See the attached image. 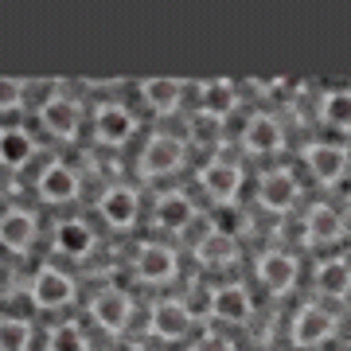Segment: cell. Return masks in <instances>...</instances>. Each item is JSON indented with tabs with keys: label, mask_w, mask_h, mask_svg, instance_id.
Instances as JSON below:
<instances>
[{
	"label": "cell",
	"mask_w": 351,
	"mask_h": 351,
	"mask_svg": "<svg viewBox=\"0 0 351 351\" xmlns=\"http://www.w3.org/2000/svg\"><path fill=\"white\" fill-rule=\"evenodd\" d=\"M184 164V141L180 137H168V133H156V137L141 149V172L145 176H164V172H176Z\"/></svg>",
	"instance_id": "1"
},
{
	"label": "cell",
	"mask_w": 351,
	"mask_h": 351,
	"mask_svg": "<svg viewBox=\"0 0 351 351\" xmlns=\"http://www.w3.org/2000/svg\"><path fill=\"white\" fill-rule=\"evenodd\" d=\"M32 297H36L39 308H63L75 297V281L55 265H39L36 281H32Z\"/></svg>",
	"instance_id": "2"
},
{
	"label": "cell",
	"mask_w": 351,
	"mask_h": 351,
	"mask_svg": "<svg viewBox=\"0 0 351 351\" xmlns=\"http://www.w3.org/2000/svg\"><path fill=\"white\" fill-rule=\"evenodd\" d=\"M199 188L219 203H230L242 188V168L230 160H211L207 168L199 172Z\"/></svg>",
	"instance_id": "3"
},
{
	"label": "cell",
	"mask_w": 351,
	"mask_h": 351,
	"mask_svg": "<svg viewBox=\"0 0 351 351\" xmlns=\"http://www.w3.org/2000/svg\"><path fill=\"white\" fill-rule=\"evenodd\" d=\"M336 332V320L324 313V308H316V304H304L297 320H293V343L297 348H316V343H324L328 336Z\"/></svg>",
	"instance_id": "4"
},
{
	"label": "cell",
	"mask_w": 351,
	"mask_h": 351,
	"mask_svg": "<svg viewBox=\"0 0 351 351\" xmlns=\"http://www.w3.org/2000/svg\"><path fill=\"white\" fill-rule=\"evenodd\" d=\"M176 274V254L160 242H149V246H141L137 254V277L141 281H149V285H160V281H172Z\"/></svg>",
	"instance_id": "5"
},
{
	"label": "cell",
	"mask_w": 351,
	"mask_h": 351,
	"mask_svg": "<svg viewBox=\"0 0 351 351\" xmlns=\"http://www.w3.org/2000/svg\"><path fill=\"white\" fill-rule=\"evenodd\" d=\"M152 332L160 339H180V336H188V328H191V313H188V304L184 301H160V304H152Z\"/></svg>",
	"instance_id": "6"
},
{
	"label": "cell",
	"mask_w": 351,
	"mask_h": 351,
	"mask_svg": "<svg viewBox=\"0 0 351 351\" xmlns=\"http://www.w3.org/2000/svg\"><path fill=\"white\" fill-rule=\"evenodd\" d=\"M39 121H43V125H47V133H55V137H75V133H78V101L63 98V94H55V98L43 101Z\"/></svg>",
	"instance_id": "7"
},
{
	"label": "cell",
	"mask_w": 351,
	"mask_h": 351,
	"mask_svg": "<svg viewBox=\"0 0 351 351\" xmlns=\"http://www.w3.org/2000/svg\"><path fill=\"white\" fill-rule=\"evenodd\" d=\"M129 313H133V304L121 289H106L94 297V320H98L106 332H121L129 324Z\"/></svg>",
	"instance_id": "8"
},
{
	"label": "cell",
	"mask_w": 351,
	"mask_h": 351,
	"mask_svg": "<svg viewBox=\"0 0 351 351\" xmlns=\"http://www.w3.org/2000/svg\"><path fill=\"white\" fill-rule=\"evenodd\" d=\"M258 277H262L265 289H274V293H289L293 281H297V262L289 258V254H262V262H258Z\"/></svg>",
	"instance_id": "9"
},
{
	"label": "cell",
	"mask_w": 351,
	"mask_h": 351,
	"mask_svg": "<svg viewBox=\"0 0 351 351\" xmlns=\"http://www.w3.org/2000/svg\"><path fill=\"white\" fill-rule=\"evenodd\" d=\"M304 160H308V168H313V176L320 184H336L343 176V168H348V152L336 149V145H313L304 152Z\"/></svg>",
	"instance_id": "10"
},
{
	"label": "cell",
	"mask_w": 351,
	"mask_h": 351,
	"mask_svg": "<svg viewBox=\"0 0 351 351\" xmlns=\"http://www.w3.org/2000/svg\"><path fill=\"white\" fill-rule=\"evenodd\" d=\"M0 239H4V246L12 254H24L32 246V239H36V219L27 211H20V207L4 211V219H0Z\"/></svg>",
	"instance_id": "11"
},
{
	"label": "cell",
	"mask_w": 351,
	"mask_h": 351,
	"mask_svg": "<svg viewBox=\"0 0 351 351\" xmlns=\"http://www.w3.org/2000/svg\"><path fill=\"white\" fill-rule=\"evenodd\" d=\"M101 219L110 226H117V230H125L133 219H137V191L129 188H110L106 195H101Z\"/></svg>",
	"instance_id": "12"
},
{
	"label": "cell",
	"mask_w": 351,
	"mask_h": 351,
	"mask_svg": "<svg viewBox=\"0 0 351 351\" xmlns=\"http://www.w3.org/2000/svg\"><path fill=\"white\" fill-rule=\"evenodd\" d=\"M293 195H297V184H293L289 172H269L258 184V203H262L265 211H289Z\"/></svg>",
	"instance_id": "13"
},
{
	"label": "cell",
	"mask_w": 351,
	"mask_h": 351,
	"mask_svg": "<svg viewBox=\"0 0 351 351\" xmlns=\"http://www.w3.org/2000/svg\"><path fill=\"white\" fill-rule=\"evenodd\" d=\"M39 195L47 203H66L78 195V176L66 164H51L47 172L39 176Z\"/></svg>",
	"instance_id": "14"
},
{
	"label": "cell",
	"mask_w": 351,
	"mask_h": 351,
	"mask_svg": "<svg viewBox=\"0 0 351 351\" xmlns=\"http://www.w3.org/2000/svg\"><path fill=\"white\" fill-rule=\"evenodd\" d=\"M211 313L219 316V320H226V324H242V320L250 316V297H246V289H239V285L215 289Z\"/></svg>",
	"instance_id": "15"
},
{
	"label": "cell",
	"mask_w": 351,
	"mask_h": 351,
	"mask_svg": "<svg viewBox=\"0 0 351 351\" xmlns=\"http://www.w3.org/2000/svg\"><path fill=\"white\" fill-rule=\"evenodd\" d=\"M98 141L101 145H121V141H129V133L137 129V121H133V113L121 110V106H106V110H98Z\"/></svg>",
	"instance_id": "16"
},
{
	"label": "cell",
	"mask_w": 351,
	"mask_h": 351,
	"mask_svg": "<svg viewBox=\"0 0 351 351\" xmlns=\"http://www.w3.org/2000/svg\"><path fill=\"white\" fill-rule=\"evenodd\" d=\"M242 141H246V149H250V152H274L277 145H281V125H277L269 113H258V117L246 121Z\"/></svg>",
	"instance_id": "17"
},
{
	"label": "cell",
	"mask_w": 351,
	"mask_h": 351,
	"mask_svg": "<svg viewBox=\"0 0 351 351\" xmlns=\"http://www.w3.org/2000/svg\"><path fill=\"white\" fill-rule=\"evenodd\" d=\"M180 94H184L180 78H149V82H141V98L160 113H172L180 106Z\"/></svg>",
	"instance_id": "18"
},
{
	"label": "cell",
	"mask_w": 351,
	"mask_h": 351,
	"mask_svg": "<svg viewBox=\"0 0 351 351\" xmlns=\"http://www.w3.org/2000/svg\"><path fill=\"white\" fill-rule=\"evenodd\" d=\"M55 246L63 254H71V258H82L94 246V234H90L86 223H59L55 226Z\"/></svg>",
	"instance_id": "19"
},
{
	"label": "cell",
	"mask_w": 351,
	"mask_h": 351,
	"mask_svg": "<svg viewBox=\"0 0 351 351\" xmlns=\"http://www.w3.org/2000/svg\"><path fill=\"white\" fill-rule=\"evenodd\" d=\"M316 289L328 293V297H343V293L351 289V265L339 262V258L324 262L320 269H316Z\"/></svg>",
	"instance_id": "20"
},
{
	"label": "cell",
	"mask_w": 351,
	"mask_h": 351,
	"mask_svg": "<svg viewBox=\"0 0 351 351\" xmlns=\"http://www.w3.org/2000/svg\"><path fill=\"white\" fill-rule=\"evenodd\" d=\"M156 223L168 226V230H188L191 203L184 195H160V203H156Z\"/></svg>",
	"instance_id": "21"
},
{
	"label": "cell",
	"mask_w": 351,
	"mask_h": 351,
	"mask_svg": "<svg viewBox=\"0 0 351 351\" xmlns=\"http://www.w3.org/2000/svg\"><path fill=\"white\" fill-rule=\"evenodd\" d=\"M195 258L203 265H219V262H230L234 258V239L226 234V230H211L207 239L195 246Z\"/></svg>",
	"instance_id": "22"
},
{
	"label": "cell",
	"mask_w": 351,
	"mask_h": 351,
	"mask_svg": "<svg viewBox=\"0 0 351 351\" xmlns=\"http://www.w3.org/2000/svg\"><path fill=\"white\" fill-rule=\"evenodd\" d=\"M343 234V223L332 207H313L308 211V239L313 242H336Z\"/></svg>",
	"instance_id": "23"
},
{
	"label": "cell",
	"mask_w": 351,
	"mask_h": 351,
	"mask_svg": "<svg viewBox=\"0 0 351 351\" xmlns=\"http://www.w3.org/2000/svg\"><path fill=\"white\" fill-rule=\"evenodd\" d=\"M0 156H4L8 168H20V164L32 156V141H27V133H20V129H4V137H0Z\"/></svg>",
	"instance_id": "24"
},
{
	"label": "cell",
	"mask_w": 351,
	"mask_h": 351,
	"mask_svg": "<svg viewBox=\"0 0 351 351\" xmlns=\"http://www.w3.org/2000/svg\"><path fill=\"white\" fill-rule=\"evenodd\" d=\"M324 121L336 129L351 125V90H332V94H324Z\"/></svg>",
	"instance_id": "25"
},
{
	"label": "cell",
	"mask_w": 351,
	"mask_h": 351,
	"mask_svg": "<svg viewBox=\"0 0 351 351\" xmlns=\"http://www.w3.org/2000/svg\"><path fill=\"white\" fill-rule=\"evenodd\" d=\"M199 94H203V106H207L211 117H226V113L234 110V90L226 86V82H207Z\"/></svg>",
	"instance_id": "26"
},
{
	"label": "cell",
	"mask_w": 351,
	"mask_h": 351,
	"mask_svg": "<svg viewBox=\"0 0 351 351\" xmlns=\"http://www.w3.org/2000/svg\"><path fill=\"white\" fill-rule=\"evenodd\" d=\"M27 343H32V328H27L24 320H4V328H0V348L4 351H27Z\"/></svg>",
	"instance_id": "27"
},
{
	"label": "cell",
	"mask_w": 351,
	"mask_h": 351,
	"mask_svg": "<svg viewBox=\"0 0 351 351\" xmlns=\"http://www.w3.org/2000/svg\"><path fill=\"white\" fill-rule=\"evenodd\" d=\"M47 351H86V343H82V332H78L75 324H63L55 328L47 339Z\"/></svg>",
	"instance_id": "28"
},
{
	"label": "cell",
	"mask_w": 351,
	"mask_h": 351,
	"mask_svg": "<svg viewBox=\"0 0 351 351\" xmlns=\"http://www.w3.org/2000/svg\"><path fill=\"white\" fill-rule=\"evenodd\" d=\"M0 106H4V113L8 110H20V106H24V82H20V78H4V82H0Z\"/></svg>",
	"instance_id": "29"
},
{
	"label": "cell",
	"mask_w": 351,
	"mask_h": 351,
	"mask_svg": "<svg viewBox=\"0 0 351 351\" xmlns=\"http://www.w3.org/2000/svg\"><path fill=\"white\" fill-rule=\"evenodd\" d=\"M195 351H234L226 339H219V336H203L199 343H195Z\"/></svg>",
	"instance_id": "30"
}]
</instances>
